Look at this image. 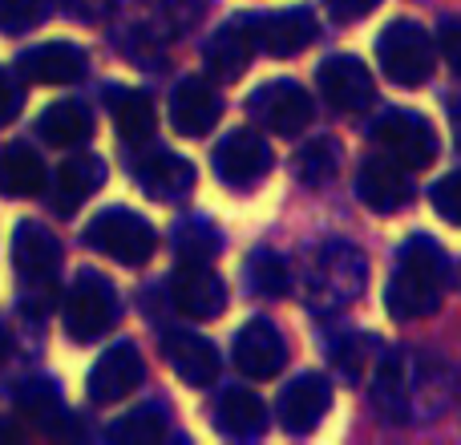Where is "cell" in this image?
<instances>
[{
    "instance_id": "38",
    "label": "cell",
    "mask_w": 461,
    "mask_h": 445,
    "mask_svg": "<svg viewBox=\"0 0 461 445\" xmlns=\"http://www.w3.org/2000/svg\"><path fill=\"white\" fill-rule=\"evenodd\" d=\"M449 126H454V142H457V150H461V97L449 105Z\"/></svg>"
},
{
    "instance_id": "2",
    "label": "cell",
    "mask_w": 461,
    "mask_h": 445,
    "mask_svg": "<svg viewBox=\"0 0 461 445\" xmlns=\"http://www.w3.org/2000/svg\"><path fill=\"white\" fill-rule=\"evenodd\" d=\"M86 243L94 251L110 255V259L126 263V268H142L154 255V247H158V235L138 211L110 207L102 215H94V222L86 227Z\"/></svg>"
},
{
    "instance_id": "25",
    "label": "cell",
    "mask_w": 461,
    "mask_h": 445,
    "mask_svg": "<svg viewBox=\"0 0 461 445\" xmlns=\"http://www.w3.org/2000/svg\"><path fill=\"white\" fill-rule=\"evenodd\" d=\"M110 114L118 122V134L126 142L142 146L154 134V102L146 89H130V86H113L110 89Z\"/></svg>"
},
{
    "instance_id": "28",
    "label": "cell",
    "mask_w": 461,
    "mask_h": 445,
    "mask_svg": "<svg viewBox=\"0 0 461 445\" xmlns=\"http://www.w3.org/2000/svg\"><path fill=\"white\" fill-rule=\"evenodd\" d=\"M336 170H340V146L332 138L308 142L300 150V159H295V175H300L303 186H328L336 178Z\"/></svg>"
},
{
    "instance_id": "1",
    "label": "cell",
    "mask_w": 461,
    "mask_h": 445,
    "mask_svg": "<svg viewBox=\"0 0 461 445\" xmlns=\"http://www.w3.org/2000/svg\"><path fill=\"white\" fill-rule=\"evenodd\" d=\"M446 295V255L429 235H413L397 255L393 279L384 287L393 320H425L441 308Z\"/></svg>"
},
{
    "instance_id": "22",
    "label": "cell",
    "mask_w": 461,
    "mask_h": 445,
    "mask_svg": "<svg viewBox=\"0 0 461 445\" xmlns=\"http://www.w3.org/2000/svg\"><path fill=\"white\" fill-rule=\"evenodd\" d=\"M45 191V162L29 142H8L0 150V195L8 199H37Z\"/></svg>"
},
{
    "instance_id": "18",
    "label": "cell",
    "mask_w": 461,
    "mask_h": 445,
    "mask_svg": "<svg viewBox=\"0 0 461 445\" xmlns=\"http://www.w3.org/2000/svg\"><path fill=\"white\" fill-rule=\"evenodd\" d=\"M134 178L142 183V191L150 199L162 203H175L183 195H191L194 186V167L183 159V154H170V150H146L134 159Z\"/></svg>"
},
{
    "instance_id": "11",
    "label": "cell",
    "mask_w": 461,
    "mask_h": 445,
    "mask_svg": "<svg viewBox=\"0 0 461 445\" xmlns=\"http://www.w3.org/2000/svg\"><path fill=\"white\" fill-rule=\"evenodd\" d=\"M170 300L191 320H215L227 308V287L207 263H183L170 276Z\"/></svg>"
},
{
    "instance_id": "20",
    "label": "cell",
    "mask_w": 461,
    "mask_h": 445,
    "mask_svg": "<svg viewBox=\"0 0 461 445\" xmlns=\"http://www.w3.org/2000/svg\"><path fill=\"white\" fill-rule=\"evenodd\" d=\"M102 183H105L102 159H94V154H73V159H65L61 167H57L49 207H53L57 215H73V211H81V203H86Z\"/></svg>"
},
{
    "instance_id": "14",
    "label": "cell",
    "mask_w": 461,
    "mask_h": 445,
    "mask_svg": "<svg viewBox=\"0 0 461 445\" xmlns=\"http://www.w3.org/2000/svg\"><path fill=\"white\" fill-rule=\"evenodd\" d=\"M223 102H219L215 86L207 77H183L170 94V122L183 138H203L215 130Z\"/></svg>"
},
{
    "instance_id": "40",
    "label": "cell",
    "mask_w": 461,
    "mask_h": 445,
    "mask_svg": "<svg viewBox=\"0 0 461 445\" xmlns=\"http://www.w3.org/2000/svg\"><path fill=\"white\" fill-rule=\"evenodd\" d=\"M150 5H167V0H150Z\"/></svg>"
},
{
    "instance_id": "36",
    "label": "cell",
    "mask_w": 461,
    "mask_h": 445,
    "mask_svg": "<svg viewBox=\"0 0 461 445\" xmlns=\"http://www.w3.org/2000/svg\"><path fill=\"white\" fill-rule=\"evenodd\" d=\"M441 53L449 57V69L461 77V21H446V24H441Z\"/></svg>"
},
{
    "instance_id": "31",
    "label": "cell",
    "mask_w": 461,
    "mask_h": 445,
    "mask_svg": "<svg viewBox=\"0 0 461 445\" xmlns=\"http://www.w3.org/2000/svg\"><path fill=\"white\" fill-rule=\"evenodd\" d=\"M175 247L183 255V263H211L219 251V235L207 227V222H183L175 235Z\"/></svg>"
},
{
    "instance_id": "30",
    "label": "cell",
    "mask_w": 461,
    "mask_h": 445,
    "mask_svg": "<svg viewBox=\"0 0 461 445\" xmlns=\"http://www.w3.org/2000/svg\"><path fill=\"white\" fill-rule=\"evenodd\" d=\"M162 433H167V422H162V413L154 405L134 409V413H126L122 422L110 425V438L126 441V445H150V441H158Z\"/></svg>"
},
{
    "instance_id": "10",
    "label": "cell",
    "mask_w": 461,
    "mask_h": 445,
    "mask_svg": "<svg viewBox=\"0 0 461 445\" xmlns=\"http://www.w3.org/2000/svg\"><path fill=\"white\" fill-rule=\"evenodd\" d=\"M230 357H235V368L247 377V381H267L284 368L287 360V341L271 320H247L235 332V344H230Z\"/></svg>"
},
{
    "instance_id": "24",
    "label": "cell",
    "mask_w": 461,
    "mask_h": 445,
    "mask_svg": "<svg viewBox=\"0 0 461 445\" xmlns=\"http://www.w3.org/2000/svg\"><path fill=\"white\" fill-rule=\"evenodd\" d=\"M37 134L45 138L53 150H73V146H81L94 134V118H89V110L81 102L65 97V102H53L49 110H41Z\"/></svg>"
},
{
    "instance_id": "23",
    "label": "cell",
    "mask_w": 461,
    "mask_h": 445,
    "mask_svg": "<svg viewBox=\"0 0 461 445\" xmlns=\"http://www.w3.org/2000/svg\"><path fill=\"white\" fill-rule=\"evenodd\" d=\"M251 53H255V45H251V37H247V29L239 21H230L207 41L203 61H207V69H211V77L215 81H235V77H243L247 73Z\"/></svg>"
},
{
    "instance_id": "32",
    "label": "cell",
    "mask_w": 461,
    "mask_h": 445,
    "mask_svg": "<svg viewBox=\"0 0 461 445\" xmlns=\"http://www.w3.org/2000/svg\"><path fill=\"white\" fill-rule=\"evenodd\" d=\"M41 16H45V0H0V32L8 37L37 29Z\"/></svg>"
},
{
    "instance_id": "16",
    "label": "cell",
    "mask_w": 461,
    "mask_h": 445,
    "mask_svg": "<svg viewBox=\"0 0 461 445\" xmlns=\"http://www.w3.org/2000/svg\"><path fill=\"white\" fill-rule=\"evenodd\" d=\"M13 268L29 284H49L61 268V243L45 222H21L13 231Z\"/></svg>"
},
{
    "instance_id": "7",
    "label": "cell",
    "mask_w": 461,
    "mask_h": 445,
    "mask_svg": "<svg viewBox=\"0 0 461 445\" xmlns=\"http://www.w3.org/2000/svg\"><path fill=\"white\" fill-rule=\"evenodd\" d=\"M247 114H251L259 126H267L271 134H300L312 122V97H308V89L292 77L263 81L251 94V102H247Z\"/></svg>"
},
{
    "instance_id": "27",
    "label": "cell",
    "mask_w": 461,
    "mask_h": 445,
    "mask_svg": "<svg viewBox=\"0 0 461 445\" xmlns=\"http://www.w3.org/2000/svg\"><path fill=\"white\" fill-rule=\"evenodd\" d=\"M373 405L384 422H405L409 413V389H405V360L384 357L373 373Z\"/></svg>"
},
{
    "instance_id": "4",
    "label": "cell",
    "mask_w": 461,
    "mask_h": 445,
    "mask_svg": "<svg viewBox=\"0 0 461 445\" xmlns=\"http://www.w3.org/2000/svg\"><path fill=\"white\" fill-rule=\"evenodd\" d=\"M376 61L397 86H421L433 73V37L417 21H393L376 41Z\"/></svg>"
},
{
    "instance_id": "12",
    "label": "cell",
    "mask_w": 461,
    "mask_h": 445,
    "mask_svg": "<svg viewBox=\"0 0 461 445\" xmlns=\"http://www.w3.org/2000/svg\"><path fill=\"white\" fill-rule=\"evenodd\" d=\"M316 86L328 97V105L344 114H357L373 102V73L357 57H328L316 69Z\"/></svg>"
},
{
    "instance_id": "5",
    "label": "cell",
    "mask_w": 461,
    "mask_h": 445,
    "mask_svg": "<svg viewBox=\"0 0 461 445\" xmlns=\"http://www.w3.org/2000/svg\"><path fill=\"white\" fill-rule=\"evenodd\" d=\"M368 276V263L365 255L357 251L352 243H324L312 259V295L328 308H340V304L357 300L360 295V284Z\"/></svg>"
},
{
    "instance_id": "35",
    "label": "cell",
    "mask_w": 461,
    "mask_h": 445,
    "mask_svg": "<svg viewBox=\"0 0 461 445\" xmlns=\"http://www.w3.org/2000/svg\"><path fill=\"white\" fill-rule=\"evenodd\" d=\"M61 8L69 16H77V21H105V16L113 13V0H61Z\"/></svg>"
},
{
    "instance_id": "39",
    "label": "cell",
    "mask_w": 461,
    "mask_h": 445,
    "mask_svg": "<svg viewBox=\"0 0 461 445\" xmlns=\"http://www.w3.org/2000/svg\"><path fill=\"white\" fill-rule=\"evenodd\" d=\"M8 349H13V344H8V328H5V320H0V365L8 360Z\"/></svg>"
},
{
    "instance_id": "15",
    "label": "cell",
    "mask_w": 461,
    "mask_h": 445,
    "mask_svg": "<svg viewBox=\"0 0 461 445\" xmlns=\"http://www.w3.org/2000/svg\"><path fill=\"white\" fill-rule=\"evenodd\" d=\"M271 170V150L255 130H230L215 146V175L230 186H247Z\"/></svg>"
},
{
    "instance_id": "6",
    "label": "cell",
    "mask_w": 461,
    "mask_h": 445,
    "mask_svg": "<svg viewBox=\"0 0 461 445\" xmlns=\"http://www.w3.org/2000/svg\"><path fill=\"white\" fill-rule=\"evenodd\" d=\"M373 138L409 170H425L438 159V134L433 126L413 110H384L373 122Z\"/></svg>"
},
{
    "instance_id": "19",
    "label": "cell",
    "mask_w": 461,
    "mask_h": 445,
    "mask_svg": "<svg viewBox=\"0 0 461 445\" xmlns=\"http://www.w3.org/2000/svg\"><path fill=\"white\" fill-rule=\"evenodd\" d=\"M162 352H167V365L183 377L194 389H207L219 377V352L207 336L199 332H167L162 336Z\"/></svg>"
},
{
    "instance_id": "13",
    "label": "cell",
    "mask_w": 461,
    "mask_h": 445,
    "mask_svg": "<svg viewBox=\"0 0 461 445\" xmlns=\"http://www.w3.org/2000/svg\"><path fill=\"white\" fill-rule=\"evenodd\" d=\"M328 401H332V385L320 373H303L279 393L276 417L287 433H312L320 425V417L328 413Z\"/></svg>"
},
{
    "instance_id": "29",
    "label": "cell",
    "mask_w": 461,
    "mask_h": 445,
    "mask_svg": "<svg viewBox=\"0 0 461 445\" xmlns=\"http://www.w3.org/2000/svg\"><path fill=\"white\" fill-rule=\"evenodd\" d=\"M247 284H251L255 295H267V300H279V295H287V263L279 259L276 251H255L251 259H247Z\"/></svg>"
},
{
    "instance_id": "26",
    "label": "cell",
    "mask_w": 461,
    "mask_h": 445,
    "mask_svg": "<svg viewBox=\"0 0 461 445\" xmlns=\"http://www.w3.org/2000/svg\"><path fill=\"white\" fill-rule=\"evenodd\" d=\"M215 425L227 438H255L267 425V405L251 389H227L215 405Z\"/></svg>"
},
{
    "instance_id": "8",
    "label": "cell",
    "mask_w": 461,
    "mask_h": 445,
    "mask_svg": "<svg viewBox=\"0 0 461 445\" xmlns=\"http://www.w3.org/2000/svg\"><path fill=\"white\" fill-rule=\"evenodd\" d=\"M251 37V45L259 53L271 57H292L300 49H308L316 41V21L308 8H279V13H251L239 21Z\"/></svg>"
},
{
    "instance_id": "9",
    "label": "cell",
    "mask_w": 461,
    "mask_h": 445,
    "mask_svg": "<svg viewBox=\"0 0 461 445\" xmlns=\"http://www.w3.org/2000/svg\"><path fill=\"white\" fill-rule=\"evenodd\" d=\"M142 377H146L142 352L130 341H122V344H113V349H105L102 357H97V365L89 368L86 393L94 405H118V401H126L130 393L142 385Z\"/></svg>"
},
{
    "instance_id": "37",
    "label": "cell",
    "mask_w": 461,
    "mask_h": 445,
    "mask_svg": "<svg viewBox=\"0 0 461 445\" xmlns=\"http://www.w3.org/2000/svg\"><path fill=\"white\" fill-rule=\"evenodd\" d=\"M376 5H381V0H328L336 21H360V16H368Z\"/></svg>"
},
{
    "instance_id": "34",
    "label": "cell",
    "mask_w": 461,
    "mask_h": 445,
    "mask_svg": "<svg viewBox=\"0 0 461 445\" xmlns=\"http://www.w3.org/2000/svg\"><path fill=\"white\" fill-rule=\"evenodd\" d=\"M16 114H21V86L8 69H0V126H8Z\"/></svg>"
},
{
    "instance_id": "17",
    "label": "cell",
    "mask_w": 461,
    "mask_h": 445,
    "mask_svg": "<svg viewBox=\"0 0 461 445\" xmlns=\"http://www.w3.org/2000/svg\"><path fill=\"white\" fill-rule=\"evenodd\" d=\"M16 69L37 86H73L86 77V53L69 41H45V45L16 57Z\"/></svg>"
},
{
    "instance_id": "21",
    "label": "cell",
    "mask_w": 461,
    "mask_h": 445,
    "mask_svg": "<svg viewBox=\"0 0 461 445\" xmlns=\"http://www.w3.org/2000/svg\"><path fill=\"white\" fill-rule=\"evenodd\" d=\"M357 199L365 203L368 211H381V215L405 207L409 203V183H405V175H401L397 162H389V159H365L360 162Z\"/></svg>"
},
{
    "instance_id": "3",
    "label": "cell",
    "mask_w": 461,
    "mask_h": 445,
    "mask_svg": "<svg viewBox=\"0 0 461 445\" xmlns=\"http://www.w3.org/2000/svg\"><path fill=\"white\" fill-rule=\"evenodd\" d=\"M118 320V292L105 276L97 271H81L69 284V295H65V332L77 344H89L97 336H105Z\"/></svg>"
},
{
    "instance_id": "33",
    "label": "cell",
    "mask_w": 461,
    "mask_h": 445,
    "mask_svg": "<svg viewBox=\"0 0 461 445\" xmlns=\"http://www.w3.org/2000/svg\"><path fill=\"white\" fill-rule=\"evenodd\" d=\"M429 203L441 219H449L454 227H461V170H454V175H446V178L433 183Z\"/></svg>"
}]
</instances>
